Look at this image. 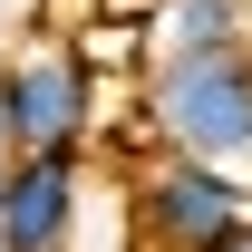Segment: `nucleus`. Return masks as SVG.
<instances>
[{"label": "nucleus", "mask_w": 252, "mask_h": 252, "mask_svg": "<svg viewBox=\"0 0 252 252\" xmlns=\"http://www.w3.org/2000/svg\"><path fill=\"white\" fill-rule=\"evenodd\" d=\"M136 146L223 165L252 185V39L204 59H146L136 68Z\"/></svg>", "instance_id": "1"}, {"label": "nucleus", "mask_w": 252, "mask_h": 252, "mask_svg": "<svg viewBox=\"0 0 252 252\" xmlns=\"http://www.w3.org/2000/svg\"><path fill=\"white\" fill-rule=\"evenodd\" d=\"M117 214L136 252H243L252 243V185L223 165L165 156V146H126Z\"/></svg>", "instance_id": "2"}, {"label": "nucleus", "mask_w": 252, "mask_h": 252, "mask_svg": "<svg viewBox=\"0 0 252 252\" xmlns=\"http://www.w3.org/2000/svg\"><path fill=\"white\" fill-rule=\"evenodd\" d=\"M107 97L78 39H20L0 59V146L10 156H88Z\"/></svg>", "instance_id": "3"}, {"label": "nucleus", "mask_w": 252, "mask_h": 252, "mask_svg": "<svg viewBox=\"0 0 252 252\" xmlns=\"http://www.w3.org/2000/svg\"><path fill=\"white\" fill-rule=\"evenodd\" d=\"M88 156H10L0 175V252H78Z\"/></svg>", "instance_id": "4"}, {"label": "nucleus", "mask_w": 252, "mask_h": 252, "mask_svg": "<svg viewBox=\"0 0 252 252\" xmlns=\"http://www.w3.org/2000/svg\"><path fill=\"white\" fill-rule=\"evenodd\" d=\"M243 39H252V0H146V59H204Z\"/></svg>", "instance_id": "5"}, {"label": "nucleus", "mask_w": 252, "mask_h": 252, "mask_svg": "<svg viewBox=\"0 0 252 252\" xmlns=\"http://www.w3.org/2000/svg\"><path fill=\"white\" fill-rule=\"evenodd\" d=\"M0 175H10V146H0Z\"/></svg>", "instance_id": "6"}, {"label": "nucleus", "mask_w": 252, "mask_h": 252, "mask_svg": "<svg viewBox=\"0 0 252 252\" xmlns=\"http://www.w3.org/2000/svg\"><path fill=\"white\" fill-rule=\"evenodd\" d=\"M243 252H252V243H243Z\"/></svg>", "instance_id": "7"}]
</instances>
